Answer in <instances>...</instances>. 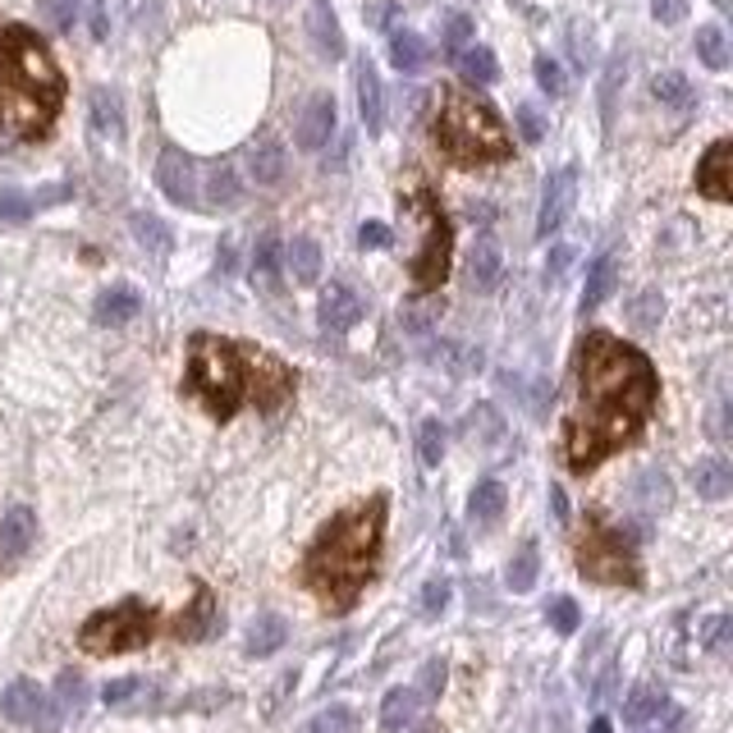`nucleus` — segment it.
Returning a JSON list of instances; mask_svg holds the SVG:
<instances>
[{
	"label": "nucleus",
	"instance_id": "obj_6",
	"mask_svg": "<svg viewBox=\"0 0 733 733\" xmlns=\"http://www.w3.org/2000/svg\"><path fill=\"white\" fill-rule=\"evenodd\" d=\"M151 633H157V614H151L138 596H129V601L97 610L93 619H87V624L78 628V647L87 656H124V651L147 647Z\"/></svg>",
	"mask_w": 733,
	"mask_h": 733
},
{
	"label": "nucleus",
	"instance_id": "obj_43",
	"mask_svg": "<svg viewBox=\"0 0 733 733\" xmlns=\"http://www.w3.org/2000/svg\"><path fill=\"white\" fill-rule=\"evenodd\" d=\"M450 596H454V587L445 583V577H431L427 587H422V596H417V610H422V619H440L450 610Z\"/></svg>",
	"mask_w": 733,
	"mask_h": 733
},
{
	"label": "nucleus",
	"instance_id": "obj_56",
	"mask_svg": "<svg viewBox=\"0 0 733 733\" xmlns=\"http://www.w3.org/2000/svg\"><path fill=\"white\" fill-rule=\"evenodd\" d=\"M358 243H363V248H390V225H381V220H367V225L358 230Z\"/></svg>",
	"mask_w": 733,
	"mask_h": 733
},
{
	"label": "nucleus",
	"instance_id": "obj_60",
	"mask_svg": "<svg viewBox=\"0 0 733 733\" xmlns=\"http://www.w3.org/2000/svg\"><path fill=\"white\" fill-rule=\"evenodd\" d=\"M591 733H614V729H610V720H596V724H591Z\"/></svg>",
	"mask_w": 733,
	"mask_h": 733
},
{
	"label": "nucleus",
	"instance_id": "obj_49",
	"mask_svg": "<svg viewBox=\"0 0 733 733\" xmlns=\"http://www.w3.org/2000/svg\"><path fill=\"white\" fill-rule=\"evenodd\" d=\"M138 693H147V683H143V679H115V683H106V687H101V701H106V706H129Z\"/></svg>",
	"mask_w": 733,
	"mask_h": 733
},
{
	"label": "nucleus",
	"instance_id": "obj_26",
	"mask_svg": "<svg viewBox=\"0 0 733 733\" xmlns=\"http://www.w3.org/2000/svg\"><path fill=\"white\" fill-rule=\"evenodd\" d=\"M417 706H422V697L413 693V687H390L386 701H381V729L386 733H404L417 720Z\"/></svg>",
	"mask_w": 733,
	"mask_h": 733
},
{
	"label": "nucleus",
	"instance_id": "obj_54",
	"mask_svg": "<svg viewBox=\"0 0 733 733\" xmlns=\"http://www.w3.org/2000/svg\"><path fill=\"white\" fill-rule=\"evenodd\" d=\"M569 261H573V248H569V243H554V248H550V257H546V284H554V280H564V271H569Z\"/></svg>",
	"mask_w": 733,
	"mask_h": 733
},
{
	"label": "nucleus",
	"instance_id": "obj_15",
	"mask_svg": "<svg viewBox=\"0 0 733 733\" xmlns=\"http://www.w3.org/2000/svg\"><path fill=\"white\" fill-rule=\"evenodd\" d=\"M330 133H335V97H330V93L307 97L303 115H298V129H294L298 147L303 151H321L330 143Z\"/></svg>",
	"mask_w": 733,
	"mask_h": 733
},
{
	"label": "nucleus",
	"instance_id": "obj_29",
	"mask_svg": "<svg viewBox=\"0 0 733 733\" xmlns=\"http://www.w3.org/2000/svg\"><path fill=\"white\" fill-rule=\"evenodd\" d=\"M93 129L101 133V138H115V143L124 138V106L110 87H97L93 93Z\"/></svg>",
	"mask_w": 733,
	"mask_h": 733
},
{
	"label": "nucleus",
	"instance_id": "obj_18",
	"mask_svg": "<svg viewBox=\"0 0 733 733\" xmlns=\"http://www.w3.org/2000/svg\"><path fill=\"white\" fill-rule=\"evenodd\" d=\"M216 624H220L216 596H211V587H197L193 591V606L174 619V637H180V642H203V637L216 633Z\"/></svg>",
	"mask_w": 733,
	"mask_h": 733
},
{
	"label": "nucleus",
	"instance_id": "obj_61",
	"mask_svg": "<svg viewBox=\"0 0 733 733\" xmlns=\"http://www.w3.org/2000/svg\"><path fill=\"white\" fill-rule=\"evenodd\" d=\"M716 5H720V10H724V5H729V0H716Z\"/></svg>",
	"mask_w": 733,
	"mask_h": 733
},
{
	"label": "nucleus",
	"instance_id": "obj_23",
	"mask_svg": "<svg viewBox=\"0 0 733 733\" xmlns=\"http://www.w3.org/2000/svg\"><path fill=\"white\" fill-rule=\"evenodd\" d=\"M284 266H289V276H294L298 284H317L321 280V248H317V239H289L284 243Z\"/></svg>",
	"mask_w": 733,
	"mask_h": 733
},
{
	"label": "nucleus",
	"instance_id": "obj_13",
	"mask_svg": "<svg viewBox=\"0 0 733 733\" xmlns=\"http://www.w3.org/2000/svg\"><path fill=\"white\" fill-rule=\"evenodd\" d=\"M307 41H313V51L321 60H344L349 41L340 28V14L330 10V0H313V5H307Z\"/></svg>",
	"mask_w": 733,
	"mask_h": 733
},
{
	"label": "nucleus",
	"instance_id": "obj_52",
	"mask_svg": "<svg viewBox=\"0 0 733 733\" xmlns=\"http://www.w3.org/2000/svg\"><path fill=\"white\" fill-rule=\"evenodd\" d=\"M37 207H33V197L24 193H0V220H28Z\"/></svg>",
	"mask_w": 733,
	"mask_h": 733
},
{
	"label": "nucleus",
	"instance_id": "obj_53",
	"mask_svg": "<svg viewBox=\"0 0 733 733\" xmlns=\"http://www.w3.org/2000/svg\"><path fill=\"white\" fill-rule=\"evenodd\" d=\"M518 133H523L527 143H541L546 138V120H541L537 106H518Z\"/></svg>",
	"mask_w": 733,
	"mask_h": 733
},
{
	"label": "nucleus",
	"instance_id": "obj_59",
	"mask_svg": "<svg viewBox=\"0 0 733 733\" xmlns=\"http://www.w3.org/2000/svg\"><path fill=\"white\" fill-rule=\"evenodd\" d=\"M550 504H554V514H560V518H569V500H564V491H560V486H554V491H550Z\"/></svg>",
	"mask_w": 733,
	"mask_h": 733
},
{
	"label": "nucleus",
	"instance_id": "obj_11",
	"mask_svg": "<svg viewBox=\"0 0 733 733\" xmlns=\"http://www.w3.org/2000/svg\"><path fill=\"white\" fill-rule=\"evenodd\" d=\"M0 716L10 724H41V733H56L51 724V697L41 693L33 679H14L5 693H0Z\"/></svg>",
	"mask_w": 733,
	"mask_h": 733
},
{
	"label": "nucleus",
	"instance_id": "obj_39",
	"mask_svg": "<svg viewBox=\"0 0 733 733\" xmlns=\"http://www.w3.org/2000/svg\"><path fill=\"white\" fill-rule=\"evenodd\" d=\"M537 573H541V550L527 541L514 560H509V587H514V591H532V587H537Z\"/></svg>",
	"mask_w": 733,
	"mask_h": 733
},
{
	"label": "nucleus",
	"instance_id": "obj_51",
	"mask_svg": "<svg viewBox=\"0 0 733 733\" xmlns=\"http://www.w3.org/2000/svg\"><path fill=\"white\" fill-rule=\"evenodd\" d=\"M468 37H473V19L468 14H454L450 19V24H445V51H463V47H468Z\"/></svg>",
	"mask_w": 733,
	"mask_h": 733
},
{
	"label": "nucleus",
	"instance_id": "obj_40",
	"mask_svg": "<svg viewBox=\"0 0 733 733\" xmlns=\"http://www.w3.org/2000/svg\"><path fill=\"white\" fill-rule=\"evenodd\" d=\"M253 276L266 280V284L280 280V234L266 230V234L257 239V248H253Z\"/></svg>",
	"mask_w": 733,
	"mask_h": 733
},
{
	"label": "nucleus",
	"instance_id": "obj_47",
	"mask_svg": "<svg viewBox=\"0 0 733 733\" xmlns=\"http://www.w3.org/2000/svg\"><path fill=\"white\" fill-rule=\"evenodd\" d=\"M660 317H664V298L656 294V289H647V294L637 298V307H633V326L637 330H656Z\"/></svg>",
	"mask_w": 733,
	"mask_h": 733
},
{
	"label": "nucleus",
	"instance_id": "obj_19",
	"mask_svg": "<svg viewBox=\"0 0 733 733\" xmlns=\"http://www.w3.org/2000/svg\"><path fill=\"white\" fill-rule=\"evenodd\" d=\"M504 276V253H500V243L491 234H481L473 243V257H468V284L477 289V294H491V289L500 284Z\"/></svg>",
	"mask_w": 733,
	"mask_h": 733
},
{
	"label": "nucleus",
	"instance_id": "obj_48",
	"mask_svg": "<svg viewBox=\"0 0 733 733\" xmlns=\"http://www.w3.org/2000/svg\"><path fill=\"white\" fill-rule=\"evenodd\" d=\"M546 619L554 624V633H577V624H583V614H577V601H569V596H560V601H550Z\"/></svg>",
	"mask_w": 733,
	"mask_h": 733
},
{
	"label": "nucleus",
	"instance_id": "obj_33",
	"mask_svg": "<svg viewBox=\"0 0 733 733\" xmlns=\"http://www.w3.org/2000/svg\"><path fill=\"white\" fill-rule=\"evenodd\" d=\"M664 710H670V697H664L660 687H637V693L624 701V720L628 724H647V720H660Z\"/></svg>",
	"mask_w": 733,
	"mask_h": 733
},
{
	"label": "nucleus",
	"instance_id": "obj_38",
	"mask_svg": "<svg viewBox=\"0 0 733 733\" xmlns=\"http://www.w3.org/2000/svg\"><path fill=\"white\" fill-rule=\"evenodd\" d=\"M129 225H133V239H138L143 243V248H151V253H157V257H166L170 253V230L161 225V220L157 216H147V211H133V220H129Z\"/></svg>",
	"mask_w": 733,
	"mask_h": 733
},
{
	"label": "nucleus",
	"instance_id": "obj_41",
	"mask_svg": "<svg viewBox=\"0 0 733 733\" xmlns=\"http://www.w3.org/2000/svg\"><path fill=\"white\" fill-rule=\"evenodd\" d=\"M417 454H422L427 468H440V459H445V427H440L436 417L417 427Z\"/></svg>",
	"mask_w": 733,
	"mask_h": 733
},
{
	"label": "nucleus",
	"instance_id": "obj_8",
	"mask_svg": "<svg viewBox=\"0 0 733 733\" xmlns=\"http://www.w3.org/2000/svg\"><path fill=\"white\" fill-rule=\"evenodd\" d=\"M577 573L601 587H642L637 550L624 541V532H610L601 523H587L577 541Z\"/></svg>",
	"mask_w": 733,
	"mask_h": 733
},
{
	"label": "nucleus",
	"instance_id": "obj_22",
	"mask_svg": "<svg viewBox=\"0 0 733 733\" xmlns=\"http://www.w3.org/2000/svg\"><path fill=\"white\" fill-rule=\"evenodd\" d=\"M138 313H143V298H138V289H129V284L106 289V294L97 298V307H93L97 326H124V321H133Z\"/></svg>",
	"mask_w": 733,
	"mask_h": 733
},
{
	"label": "nucleus",
	"instance_id": "obj_5",
	"mask_svg": "<svg viewBox=\"0 0 733 733\" xmlns=\"http://www.w3.org/2000/svg\"><path fill=\"white\" fill-rule=\"evenodd\" d=\"M436 143L459 166L509 161V151H514V138H509V129L500 124V115L486 101L468 97L463 87H445V93H440Z\"/></svg>",
	"mask_w": 733,
	"mask_h": 733
},
{
	"label": "nucleus",
	"instance_id": "obj_17",
	"mask_svg": "<svg viewBox=\"0 0 733 733\" xmlns=\"http://www.w3.org/2000/svg\"><path fill=\"white\" fill-rule=\"evenodd\" d=\"M353 83H358V110H363L367 133H381V124H386V87H381V74H376V64L367 56L353 64Z\"/></svg>",
	"mask_w": 733,
	"mask_h": 733
},
{
	"label": "nucleus",
	"instance_id": "obj_1",
	"mask_svg": "<svg viewBox=\"0 0 733 733\" xmlns=\"http://www.w3.org/2000/svg\"><path fill=\"white\" fill-rule=\"evenodd\" d=\"M660 399V376L642 349L591 330L577 349V408L564 427V459L573 473H591L614 450L647 431Z\"/></svg>",
	"mask_w": 733,
	"mask_h": 733
},
{
	"label": "nucleus",
	"instance_id": "obj_58",
	"mask_svg": "<svg viewBox=\"0 0 733 733\" xmlns=\"http://www.w3.org/2000/svg\"><path fill=\"white\" fill-rule=\"evenodd\" d=\"M87 14H93V37H106V14H101V0H87Z\"/></svg>",
	"mask_w": 733,
	"mask_h": 733
},
{
	"label": "nucleus",
	"instance_id": "obj_12",
	"mask_svg": "<svg viewBox=\"0 0 733 733\" xmlns=\"http://www.w3.org/2000/svg\"><path fill=\"white\" fill-rule=\"evenodd\" d=\"M573 197H577V166H564V170H554L550 180H546V193H541V211H537V234L550 239L554 230L569 220L573 211Z\"/></svg>",
	"mask_w": 733,
	"mask_h": 733
},
{
	"label": "nucleus",
	"instance_id": "obj_10",
	"mask_svg": "<svg viewBox=\"0 0 733 733\" xmlns=\"http://www.w3.org/2000/svg\"><path fill=\"white\" fill-rule=\"evenodd\" d=\"M157 184H161V193L170 197L174 207L203 211V203H197V161L188 157V151H180V147L161 151V157H157Z\"/></svg>",
	"mask_w": 733,
	"mask_h": 733
},
{
	"label": "nucleus",
	"instance_id": "obj_46",
	"mask_svg": "<svg viewBox=\"0 0 733 733\" xmlns=\"http://www.w3.org/2000/svg\"><path fill=\"white\" fill-rule=\"evenodd\" d=\"M413 693L422 701H436L440 693H445V660H427V664H422V679H417Z\"/></svg>",
	"mask_w": 733,
	"mask_h": 733
},
{
	"label": "nucleus",
	"instance_id": "obj_30",
	"mask_svg": "<svg viewBox=\"0 0 733 733\" xmlns=\"http://www.w3.org/2000/svg\"><path fill=\"white\" fill-rule=\"evenodd\" d=\"M390 64L399 74H417L422 64H427V41H422L417 33H408V28L390 33Z\"/></svg>",
	"mask_w": 733,
	"mask_h": 733
},
{
	"label": "nucleus",
	"instance_id": "obj_34",
	"mask_svg": "<svg viewBox=\"0 0 733 733\" xmlns=\"http://www.w3.org/2000/svg\"><path fill=\"white\" fill-rule=\"evenodd\" d=\"M697 60L706 70H729V37L720 24H701L697 28Z\"/></svg>",
	"mask_w": 733,
	"mask_h": 733
},
{
	"label": "nucleus",
	"instance_id": "obj_2",
	"mask_svg": "<svg viewBox=\"0 0 733 733\" xmlns=\"http://www.w3.org/2000/svg\"><path fill=\"white\" fill-rule=\"evenodd\" d=\"M184 386L193 399H203L211 417H234L243 404L276 413L294 394V371L280 358L230 335H193L188 340V376Z\"/></svg>",
	"mask_w": 733,
	"mask_h": 733
},
{
	"label": "nucleus",
	"instance_id": "obj_32",
	"mask_svg": "<svg viewBox=\"0 0 733 733\" xmlns=\"http://www.w3.org/2000/svg\"><path fill=\"white\" fill-rule=\"evenodd\" d=\"M633 496H637V504H642V514H660V509H670V500H674V491H670V477H664V473H656V468L637 477Z\"/></svg>",
	"mask_w": 733,
	"mask_h": 733
},
{
	"label": "nucleus",
	"instance_id": "obj_3",
	"mask_svg": "<svg viewBox=\"0 0 733 733\" xmlns=\"http://www.w3.org/2000/svg\"><path fill=\"white\" fill-rule=\"evenodd\" d=\"M381 541H386V496H371L367 504L344 509L340 518H330L317 532V541L303 560V583L330 610H349L371 583Z\"/></svg>",
	"mask_w": 733,
	"mask_h": 733
},
{
	"label": "nucleus",
	"instance_id": "obj_25",
	"mask_svg": "<svg viewBox=\"0 0 733 733\" xmlns=\"http://www.w3.org/2000/svg\"><path fill=\"white\" fill-rule=\"evenodd\" d=\"M693 486L701 500H729L733 496V468L724 459H701L693 463Z\"/></svg>",
	"mask_w": 733,
	"mask_h": 733
},
{
	"label": "nucleus",
	"instance_id": "obj_9",
	"mask_svg": "<svg viewBox=\"0 0 733 733\" xmlns=\"http://www.w3.org/2000/svg\"><path fill=\"white\" fill-rule=\"evenodd\" d=\"M363 317H367V298H363L349 280H330V284L321 289L317 326L326 330V335H344V330H353Z\"/></svg>",
	"mask_w": 733,
	"mask_h": 733
},
{
	"label": "nucleus",
	"instance_id": "obj_7",
	"mask_svg": "<svg viewBox=\"0 0 733 733\" xmlns=\"http://www.w3.org/2000/svg\"><path fill=\"white\" fill-rule=\"evenodd\" d=\"M408 216L417 220V253H413V284L427 294V289H440V280L450 276V220L445 211H440V203L427 193V188H417L408 197Z\"/></svg>",
	"mask_w": 733,
	"mask_h": 733
},
{
	"label": "nucleus",
	"instance_id": "obj_36",
	"mask_svg": "<svg viewBox=\"0 0 733 733\" xmlns=\"http://www.w3.org/2000/svg\"><path fill=\"white\" fill-rule=\"evenodd\" d=\"M459 70H463V78L477 83V87H486V83L500 78V64H496V56L486 51V47H463V51H459Z\"/></svg>",
	"mask_w": 733,
	"mask_h": 733
},
{
	"label": "nucleus",
	"instance_id": "obj_14",
	"mask_svg": "<svg viewBox=\"0 0 733 733\" xmlns=\"http://www.w3.org/2000/svg\"><path fill=\"white\" fill-rule=\"evenodd\" d=\"M243 197V184L230 161H211L207 170H197V203L207 211H225V207H239Z\"/></svg>",
	"mask_w": 733,
	"mask_h": 733
},
{
	"label": "nucleus",
	"instance_id": "obj_44",
	"mask_svg": "<svg viewBox=\"0 0 733 733\" xmlns=\"http://www.w3.org/2000/svg\"><path fill=\"white\" fill-rule=\"evenodd\" d=\"M624 70H628L624 56H614V60L606 64V78H601V115H606V129L614 124V93H619V78H624Z\"/></svg>",
	"mask_w": 733,
	"mask_h": 733
},
{
	"label": "nucleus",
	"instance_id": "obj_35",
	"mask_svg": "<svg viewBox=\"0 0 733 733\" xmlns=\"http://www.w3.org/2000/svg\"><path fill=\"white\" fill-rule=\"evenodd\" d=\"M83 697H87V683H83V674H74V670H64L60 679H56V697H51V720L60 724L70 710H78L83 706Z\"/></svg>",
	"mask_w": 733,
	"mask_h": 733
},
{
	"label": "nucleus",
	"instance_id": "obj_20",
	"mask_svg": "<svg viewBox=\"0 0 733 733\" xmlns=\"http://www.w3.org/2000/svg\"><path fill=\"white\" fill-rule=\"evenodd\" d=\"M33 537H37V514L28 504H14L10 514L0 518V554H5V560H24Z\"/></svg>",
	"mask_w": 733,
	"mask_h": 733
},
{
	"label": "nucleus",
	"instance_id": "obj_57",
	"mask_svg": "<svg viewBox=\"0 0 733 733\" xmlns=\"http://www.w3.org/2000/svg\"><path fill=\"white\" fill-rule=\"evenodd\" d=\"M729 628H733V624H729V619H724V614H720V619H710V633H706V647H710V651H716V656H724V651H729Z\"/></svg>",
	"mask_w": 733,
	"mask_h": 733
},
{
	"label": "nucleus",
	"instance_id": "obj_4",
	"mask_svg": "<svg viewBox=\"0 0 733 733\" xmlns=\"http://www.w3.org/2000/svg\"><path fill=\"white\" fill-rule=\"evenodd\" d=\"M64 101V78L41 37L0 24V143H33L51 129Z\"/></svg>",
	"mask_w": 733,
	"mask_h": 733
},
{
	"label": "nucleus",
	"instance_id": "obj_55",
	"mask_svg": "<svg viewBox=\"0 0 733 733\" xmlns=\"http://www.w3.org/2000/svg\"><path fill=\"white\" fill-rule=\"evenodd\" d=\"M651 14H656V24H683L687 0H651Z\"/></svg>",
	"mask_w": 733,
	"mask_h": 733
},
{
	"label": "nucleus",
	"instance_id": "obj_21",
	"mask_svg": "<svg viewBox=\"0 0 733 733\" xmlns=\"http://www.w3.org/2000/svg\"><path fill=\"white\" fill-rule=\"evenodd\" d=\"M284 166H289V157H284V143L280 138H257L253 143V151H248V180L257 184V188H271V184H280L284 180Z\"/></svg>",
	"mask_w": 733,
	"mask_h": 733
},
{
	"label": "nucleus",
	"instance_id": "obj_37",
	"mask_svg": "<svg viewBox=\"0 0 733 733\" xmlns=\"http://www.w3.org/2000/svg\"><path fill=\"white\" fill-rule=\"evenodd\" d=\"M651 93H656V101L674 106V110H693V101H697L693 83H687L683 74H656L651 78Z\"/></svg>",
	"mask_w": 733,
	"mask_h": 733
},
{
	"label": "nucleus",
	"instance_id": "obj_24",
	"mask_svg": "<svg viewBox=\"0 0 733 733\" xmlns=\"http://www.w3.org/2000/svg\"><path fill=\"white\" fill-rule=\"evenodd\" d=\"M289 642V624L280 614H261V619H253V628H248V637H243V651L248 656H276L280 647Z\"/></svg>",
	"mask_w": 733,
	"mask_h": 733
},
{
	"label": "nucleus",
	"instance_id": "obj_31",
	"mask_svg": "<svg viewBox=\"0 0 733 733\" xmlns=\"http://www.w3.org/2000/svg\"><path fill=\"white\" fill-rule=\"evenodd\" d=\"M440 317H445V298H413V303H404V313H399L408 335H431Z\"/></svg>",
	"mask_w": 733,
	"mask_h": 733
},
{
	"label": "nucleus",
	"instance_id": "obj_50",
	"mask_svg": "<svg viewBox=\"0 0 733 733\" xmlns=\"http://www.w3.org/2000/svg\"><path fill=\"white\" fill-rule=\"evenodd\" d=\"M537 87H541L546 97H560V93H564V70H560V60L537 56Z\"/></svg>",
	"mask_w": 733,
	"mask_h": 733
},
{
	"label": "nucleus",
	"instance_id": "obj_42",
	"mask_svg": "<svg viewBox=\"0 0 733 733\" xmlns=\"http://www.w3.org/2000/svg\"><path fill=\"white\" fill-rule=\"evenodd\" d=\"M303 733H358V716H353V706H330Z\"/></svg>",
	"mask_w": 733,
	"mask_h": 733
},
{
	"label": "nucleus",
	"instance_id": "obj_45",
	"mask_svg": "<svg viewBox=\"0 0 733 733\" xmlns=\"http://www.w3.org/2000/svg\"><path fill=\"white\" fill-rule=\"evenodd\" d=\"M78 5L83 0H41V19H47L56 33H70L78 24Z\"/></svg>",
	"mask_w": 733,
	"mask_h": 733
},
{
	"label": "nucleus",
	"instance_id": "obj_27",
	"mask_svg": "<svg viewBox=\"0 0 733 733\" xmlns=\"http://www.w3.org/2000/svg\"><path fill=\"white\" fill-rule=\"evenodd\" d=\"M614 284H619V257H614V253H606V257L587 271V284H583V313H591V307H601V303L614 294Z\"/></svg>",
	"mask_w": 733,
	"mask_h": 733
},
{
	"label": "nucleus",
	"instance_id": "obj_16",
	"mask_svg": "<svg viewBox=\"0 0 733 733\" xmlns=\"http://www.w3.org/2000/svg\"><path fill=\"white\" fill-rule=\"evenodd\" d=\"M729 166H733V143H729V138H720V143L701 157V166H697V193L716 197V203H729V197H733Z\"/></svg>",
	"mask_w": 733,
	"mask_h": 733
},
{
	"label": "nucleus",
	"instance_id": "obj_28",
	"mask_svg": "<svg viewBox=\"0 0 733 733\" xmlns=\"http://www.w3.org/2000/svg\"><path fill=\"white\" fill-rule=\"evenodd\" d=\"M504 504H509L504 481L486 477V481H477V486H473V496H468V514H473V523H500Z\"/></svg>",
	"mask_w": 733,
	"mask_h": 733
}]
</instances>
